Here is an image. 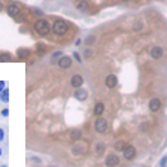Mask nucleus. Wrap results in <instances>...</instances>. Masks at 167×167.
Segmentation results:
<instances>
[{"label": "nucleus", "instance_id": "nucleus-1", "mask_svg": "<svg viewBox=\"0 0 167 167\" xmlns=\"http://www.w3.org/2000/svg\"><path fill=\"white\" fill-rule=\"evenodd\" d=\"M34 30H36L40 36H46V34L52 30V25L46 20H37L34 22Z\"/></svg>", "mask_w": 167, "mask_h": 167}, {"label": "nucleus", "instance_id": "nucleus-2", "mask_svg": "<svg viewBox=\"0 0 167 167\" xmlns=\"http://www.w3.org/2000/svg\"><path fill=\"white\" fill-rule=\"evenodd\" d=\"M52 31H54L57 36H63L69 31V24L63 20H57L54 24H52Z\"/></svg>", "mask_w": 167, "mask_h": 167}, {"label": "nucleus", "instance_id": "nucleus-3", "mask_svg": "<svg viewBox=\"0 0 167 167\" xmlns=\"http://www.w3.org/2000/svg\"><path fill=\"white\" fill-rule=\"evenodd\" d=\"M87 151H88V145H87V142H82V140H76V143L72 146V152L75 155H84Z\"/></svg>", "mask_w": 167, "mask_h": 167}, {"label": "nucleus", "instance_id": "nucleus-4", "mask_svg": "<svg viewBox=\"0 0 167 167\" xmlns=\"http://www.w3.org/2000/svg\"><path fill=\"white\" fill-rule=\"evenodd\" d=\"M94 128H95V131H99V133H106L108 131V121L103 118H97L94 122Z\"/></svg>", "mask_w": 167, "mask_h": 167}, {"label": "nucleus", "instance_id": "nucleus-5", "mask_svg": "<svg viewBox=\"0 0 167 167\" xmlns=\"http://www.w3.org/2000/svg\"><path fill=\"white\" fill-rule=\"evenodd\" d=\"M122 154H124L125 160H133V158L136 157V148L131 146V145H127L124 148V151H122Z\"/></svg>", "mask_w": 167, "mask_h": 167}, {"label": "nucleus", "instance_id": "nucleus-6", "mask_svg": "<svg viewBox=\"0 0 167 167\" xmlns=\"http://www.w3.org/2000/svg\"><path fill=\"white\" fill-rule=\"evenodd\" d=\"M70 85L73 87V88H81V87L84 85V78L81 75H73L72 79H70Z\"/></svg>", "mask_w": 167, "mask_h": 167}, {"label": "nucleus", "instance_id": "nucleus-7", "mask_svg": "<svg viewBox=\"0 0 167 167\" xmlns=\"http://www.w3.org/2000/svg\"><path fill=\"white\" fill-rule=\"evenodd\" d=\"M7 15L9 16H14V18H16V16L20 15V12H21V9H20V6L18 5H15V3H12V5H9L7 6Z\"/></svg>", "mask_w": 167, "mask_h": 167}, {"label": "nucleus", "instance_id": "nucleus-8", "mask_svg": "<svg viewBox=\"0 0 167 167\" xmlns=\"http://www.w3.org/2000/svg\"><path fill=\"white\" fill-rule=\"evenodd\" d=\"M118 164H119V158L115 154H109L106 157V166L108 167H117Z\"/></svg>", "mask_w": 167, "mask_h": 167}, {"label": "nucleus", "instance_id": "nucleus-9", "mask_svg": "<svg viewBox=\"0 0 167 167\" xmlns=\"http://www.w3.org/2000/svg\"><path fill=\"white\" fill-rule=\"evenodd\" d=\"M160 109H161V100L157 99V97L151 99V102H149V110L151 112H158Z\"/></svg>", "mask_w": 167, "mask_h": 167}, {"label": "nucleus", "instance_id": "nucleus-10", "mask_svg": "<svg viewBox=\"0 0 167 167\" xmlns=\"http://www.w3.org/2000/svg\"><path fill=\"white\" fill-rule=\"evenodd\" d=\"M75 99H78L79 102H85L87 99H88V91L84 90V88H78L75 91Z\"/></svg>", "mask_w": 167, "mask_h": 167}, {"label": "nucleus", "instance_id": "nucleus-11", "mask_svg": "<svg viewBox=\"0 0 167 167\" xmlns=\"http://www.w3.org/2000/svg\"><path fill=\"white\" fill-rule=\"evenodd\" d=\"M72 63H73L72 58L67 57V55H63V57L60 58V61H58V66H60L61 69H69L70 66H72Z\"/></svg>", "mask_w": 167, "mask_h": 167}, {"label": "nucleus", "instance_id": "nucleus-12", "mask_svg": "<svg viewBox=\"0 0 167 167\" xmlns=\"http://www.w3.org/2000/svg\"><path fill=\"white\" fill-rule=\"evenodd\" d=\"M104 84H106L108 88H115L117 84H118V79H117L115 75H108V78H106V81H104Z\"/></svg>", "mask_w": 167, "mask_h": 167}, {"label": "nucleus", "instance_id": "nucleus-13", "mask_svg": "<svg viewBox=\"0 0 167 167\" xmlns=\"http://www.w3.org/2000/svg\"><path fill=\"white\" fill-rule=\"evenodd\" d=\"M151 57L154 58V60H158V58H161V55H163V48L161 46H154V48H151Z\"/></svg>", "mask_w": 167, "mask_h": 167}, {"label": "nucleus", "instance_id": "nucleus-14", "mask_svg": "<svg viewBox=\"0 0 167 167\" xmlns=\"http://www.w3.org/2000/svg\"><path fill=\"white\" fill-rule=\"evenodd\" d=\"M103 112H104V104L103 103H95V106H94V115H103Z\"/></svg>", "mask_w": 167, "mask_h": 167}, {"label": "nucleus", "instance_id": "nucleus-15", "mask_svg": "<svg viewBox=\"0 0 167 167\" xmlns=\"http://www.w3.org/2000/svg\"><path fill=\"white\" fill-rule=\"evenodd\" d=\"M61 57H63V52H61V51L54 52V54H52V57H51V63H52V64H58V61H60Z\"/></svg>", "mask_w": 167, "mask_h": 167}, {"label": "nucleus", "instance_id": "nucleus-16", "mask_svg": "<svg viewBox=\"0 0 167 167\" xmlns=\"http://www.w3.org/2000/svg\"><path fill=\"white\" fill-rule=\"evenodd\" d=\"M78 11H81V12H87L88 11V2H85V0H81V2L78 3Z\"/></svg>", "mask_w": 167, "mask_h": 167}, {"label": "nucleus", "instance_id": "nucleus-17", "mask_svg": "<svg viewBox=\"0 0 167 167\" xmlns=\"http://www.w3.org/2000/svg\"><path fill=\"white\" fill-rule=\"evenodd\" d=\"M16 54H18L20 58H27V57L30 55V51L25 49V48H21V49H18V52H16Z\"/></svg>", "mask_w": 167, "mask_h": 167}, {"label": "nucleus", "instance_id": "nucleus-18", "mask_svg": "<svg viewBox=\"0 0 167 167\" xmlns=\"http://www.w3.org/2000/svg\"><path fill=\"white\" fill-rule=\"evenodd\" d=\"M125 146H127V145L122 142V140H119V142H115V146H113V148H115L117 151H124V148H125Z\"/></svg>", "mask_w": 167, "mask_h": 167}, {"label": "nucleus", "instance_id": "nucleus-19", "mask_svg": "<svg viewBox=\"0 0 167 167\" xmlns=\"http://www.w3.org/2000/svg\"><path fill=\"white\" fill-rule=\"evenodd\" d=\"M7 100H9V90H7V88H5L3 91H2V102H7Z\"/></svg>", "mask_w": 167, "mask_h": 167}, {"label": "nucleus", "instance_id": "nucleus-20", "mask_svg": "<svg viewBox=\"0 0 167 167\" xmlns=\"http://www.w3.org/2000/svg\"><path fill=\"white\" fill-rule=\"evenodd\" d=\"M103 151H104V145L103 143H97V145H95V154H97V155H100Z\"/></svg>", "mask_w": 167, "mask_h": 167}, {"label": "nucleus", "instance_id": "nucleus-21", "mask_svg": "<svg viewBox=\"0 0 167 167\" xmlns=\"http://www.w3.org/2000/svg\"><path fill=\"white\" fill-rule=\"evenodd\" d=\"M7 61H11V55L9 54H2V55H0V63H7Z\"/></svg>", "mask_w": 167, "mask_h": 167}, {"label": "nucleus", "instance_id": "nucleus-22", "mask_svg": "<svg viewBox=\"0 0 167 167\" xmlns=\"http://www.w3.org/2000/svg\"><path fill=\"white\" fill-rule=\"evenodd\" d=\"M93 57V49L91 48H87L84 51V58H91Z\"/></svg>", "mask_w": 167, "mask_h": 167}, {"label": "nucleus", "instance_id": "nucleus-23", "mask_svg": "<svg viewBox=\"0 0 167 167\" xmlns=\"http://www.w3.org/2000/svg\"><path fill=\"white\" fill-rule=\"evenodd\" d=\"M72 139L73 140H79V139H81V131H79V130L72 131Z\"/></svg>", "mask_w": 167, "mask_h": 167}, {"label": "nucleus", "instance_id": "nucleus-24", "mask_svg": "<svg viewBox=\"0 0 167 167\" xmlns=\"http://www.w3.org/2000/svg\"><path fill=\"white\" fill-rule=\"evenodd\" d=\"M94 42H95V36H88V37L85 39L87 45H91V43H94Z\"/></svg>", "mask_w": 167, "mask_h": 167}, {"label": "nucleus", "instance_id": "nucleus-25", "mask_svg": "<svg viewBox=\"0 0 167 167\" xmlns=\"http://www.w3.org/2000/svg\"><path fill=\"white\" fill-rule=\"evenodd\" d=\"M2 115H3V117H7V115H9V109H3V110H2Z\"/></svg>", "mask_w": 167, "mask_h": 167}, {"label": "nucleus", "instance_id": "nucleus-26", "mask_svg": "<svg viewBox=\"0 0 167 167\" xmlns=\"http://www.w3.org/2000/svg\"><path fill=\"white\" fill-rule=\"evenodd\" d=\"M3 139H5V131H3L2 128H0V142H2Z\"/></svg>", "mask_w": 167, "mask_h": 167}, {"label": "nucleus", "instance_id": "nucleus-27", "mask_svg": "<svg viewBox=\"0 0 167 167\" xmlns=\"http://www.w3.org/2000/svg\"><path fill=\"white\" fill-rule=\"evenodd\" d=\"M3 90H5V82H3V81H0V93H2Z\"/></svg>", "mask_w": 167, "mask_h": 167}, {"label": "nucleus", "instance_id": "nucleus-28", "mask_svg": "<svg viewBox=\"0 0 167 167\" xmlns=\"http://www.w3.org/2000/svg\"><path fill=\"white\" fill-rule=\"evenodd\" d=\"M166 163H167V157H164L163 160H161V167H164V166H166Z\"/></svg>", "mask_w": 167, "mask_h": 167}, {"label": "nucleus", "instance_id": "nucleus-29", "mask_svg": "<svg viewBox=\"0 0 167 167\" xmlns=\"http://www.w3.org/2000/svg\"><path fill=\"white\" fill-rule=\"evenodd\" d=\"M75 58H76V60H78V61H79V63H81V57H79V55H78V54H75Z\"/></svg>", "mask_w": 167, "mask_h": 167}, {"label": "nucleus", "instance_id": "nucleus-30", "mask_svg": "<svg viewBox=\"0 0 167 167\" xmlns=\"http://www.w3.org/2000/svg\"><path fill=\"white\" fill-rule=\"evenodd\" d=\"M3 11V5H2V2H0V12Z\"/></svg>", "mask_w": 167, "mask_h": 167}, {"label": "nucleus", "instance_id": "nucleus-31", "mask_svg": "<svg viewBox=\"0 0 167 167\" xmlns=\"http://www.w3.org/2000/svg\"><path fill=\"white\" fill-rule=\"evenodd\" d=\"M0 157H2V148H0Z\"/></svg>", "mask_w": 167, "mask_h": 167}, {"label": "nucleus", "instance_id": "nucleus-32", "mask_svg": "<svg viewBox=\"0 0 167 167\" xmlns=\"http://www.w3.org/2000/svg\"><path fill=\"white\" fill-rule=\"evenodd\" d=\"M2 167H7V166H2Z\"/></svg>", "mask_w": 167, "mask_h": 167}, {"label": "nucleus", "instance_id": "nucleus-33", "mask_svg": "<svg viewBox=\"0 0 167 167\" xmlns=\"http://www.w3.org/2000/svg\"><path fill=\"white\" fill-rule=\"evenodd\" d=\"M122 2H127V0H122Z\"/></svg>", "mask_w": 167, "mask_h": 167}]
</instances>
